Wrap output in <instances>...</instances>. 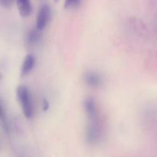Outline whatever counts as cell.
Listing matches in <instances>:
<instances>
[{"label":"cell","mask_w":157,"mask_h":157,"mask_svg":"<svg viewBox=\"0 0 157 157\" xmlns=\"http://www.w3.org/2000/svg\"><path fill=\"white\" fill-rule=\"evenodd\" d=\"M49 108V103L46 99H44L42 101V109L44 110H47Z\"/></svg>","instance_id":"11"},{"label":"cell","mask_w":157,"mask_h":157,"mask_svg":"<svg viewBox=\"0 0 157 157\" xmlns=\"http://www.w3.org/2000/svg\"><path fill=\"white\" fill-rule=\"evenodd\" d=\"M51 18H52V9L50 6L48 5H44L38 11L36 22H35V28L40 32L43 31L50 21Z\"/></svg>","instance_id":"3"},{"label":"cell","mask_w":157,"mask_h":157,"mask_svg":"<svg viewBox=\"0 0 157 157\" xmlns=\"http://www.w3.org/2000/svg\"><path fill=\"white\" fill-rule=\"evenodd\" d=\"M16 1L20 15L22 17L29 16L32 10L31 0H16Z\"/></svg>","instance_id":"6"},{"label":"cell","mask_w":157,"mask_h":157,"mask_svg":"<svg viewBox=\"0 0 157 157\" xmlns=\"http://www.w3.org/2000/svg\"><path fill=\"white\" fill-rule=\"evenodd\" d=\"M87 125L85 132V139L91 146L99 144L102 137V127L100 123L99 113L96 114L87 115Z\"/></svg>","instance_id":"1"},{"label":"cell","mask_w":157,"mask_h":157,"mask_svg":"<svg viewBox=\"0 0 157 157\" xmlns=\"http://www.w3.org/2000/svg\"><path fill=\"white\" fill-rule=\"evenodd\" d=\"M81 0H64V7L66 9H75L81 4Z\"/></svg>","instance_id":"9"},{"label":"cell","mask_w":157,"mask_h":157,"mask_svg":"<svg viewBox=\"0 0 157 157\" xmlns=\"http://www.w3.org/2000/svg\"><path fill=\"white\" fill-rule=\"evenodd\" d=\"M84 80L85 84L91 88H100L104 85V78L98 71H89L84 75Z\"/></svg>","instance_id":"4"},{"label":"cell","mask_w":157,"mask_h":157,"mask_svg":"<svg viewBox=\"0 0 157 157\" xmlns=\"http://www.w3.org/2000/svg\"><path fill=\"white\" fill-rule=\"evenodd\" d=\"M35 63H36V58H35V55H32V54L26 55L22 62V65H21V76H26L30 74L35 67Z\"/></svg>","instance_id":"5"},{"label":"cell","mask_w":157,"mask_h":157,"mask_svg":"<svg viewBox=\"0 0 157 157\" xmlns=\"http://www.w3.org/2000/svg\"><path fill=\"white\" fill-rule=\"evenodd\" d=\"M14 0H0V3H1L2 6L5 8H9L13 3Z\"/></svg>","instance_id":"10"},{"label":"cell","mask_w":157,"mask_h":157,"mask_svg":"<svg viewBox=\"0 0 157 157\" xmlns=\"http://www.w3.org/2000/svg\"><path fill=\"white\" fill-rule=\"evenodd\" d=\"M16 94L22 109L23 114L28 119H32L35 114V108L30 90L26 86L20 85L17 88Z\"/></svg>","instance_id":"2"},{"label":"cell","mask_w":157,"mask_h":157,"mask_svg":"<svg viewBox=\"0 0 157 157\" xmlns=\"http://www.w3.org/2000/svg\"><path fill=\"white\" fill-rule=\"evenodd\" d=\"M55 1H58V0H55Z\"/></svg>","instance_id":"12"},{"label":"cell","mask_w":157,"mask_h":157,"mask_svg":"<svg viewBox=\"0 0 157 157\" xmlns=\"http://www.w3.org/2000/svg\"><path fill=\"white\" fill-rule=\"evenodd\" d=\"M40 31L36 28L30 31L27 37V41L30 45H35L40 40Z\"/></svg>","instance_id":"7"},{"label":"cell","mask_w":157,"mask_h":157,"mask_svg":"<svg viewBox=\"0 0 157 157\" xmlns=\"http://www.w3.org/2000/svg\"><path fill=\"white\" fill-rule=\"evenodd\" d=\"M0 118H1V123L3 129H4L5 131L9 133V130H10L9 120H8L7 115H6V111H5V109L2 104H1V106H0Z\"/></svg>","instance_id":"8"}]
</instances>
